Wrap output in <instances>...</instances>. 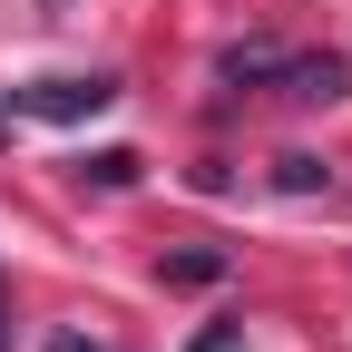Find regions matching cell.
<instances>
[{"instance_id": "7a4b0ae2", "label": "cell", "mask_w": 352, "mask_h": 352, "mask_svg": "<svg viewBox=\"0 0 352 352\" xmlns=\"http://www.w3.org/2000/svg\"><path fill=\"white\" fill-rule=\"evenodd\" d=\"M342 88H352L342 50H284V69H274V98H294V108H333Z\"/></svg>"}, {"instance_id": "277c9868", "label": "cell", "mask_w": 352, "mask_h": 352, "mask_svg": "<svg viewBox=\"0 0 352 352\" xmlns=\"http://www.w3.org/2000/svg\"><path fill=\"white\" fill-rule=\"evenodd\" d=\"M274 186H284V196H333V166L294 147V157H274Z\"/></svg>"}, {"instance_id": "3957f363", "label": "cell", "mask_w": 352, "mask_h": 352, "mask_svg": "<svg viewBox=\"0 0 352 352\" xmlns=\"http://www.w3.org/2000/svg\"><path fill=\"white\" fill-rule=\"evenodd\" d=\"M157 274L166 284H226V245H186V254H166Z\"/></svg>"}, {"instance_id": "52a82bcc", "label": "cell", "mask_w": 352, "mask_h": 352, "mask_svg": "<svg viewBox=\"0 0 352 352\" xmlns=\"http://www.w3.org/2000/svg\"><path fill=\"white\" fill-rule=\"evenodd\" d=\"M50 352H118L108 333H50Z\"/></svg>"}, {"instance_id": "8992f818", "label": "cell", "mask_w": 352, "mask_h": 352, "mask_svg": "<svg viewBox=\"0 0 352 352\" xmlns=\"http://www.w3.org/2000/svg\"><path fill=\"white\" fill-rule=\"evenodd\" d=\"M186 352H245V323H206V333H196Z\"/></svg>"}, {"instance_id": "6da1fadb", "label": "cell", "mask_w": 352, "mask_h": 352, "mask_svg": "<svg viewBox=\"0 0 352 352\" xmlns=\"http://www.w3.org/2000/svg\"><path fill=\"white\" fill-rule=\"evenodd\" d=\"M98 108H118V78H108V69H88V78H30V88H20V118H50V127L98 118Z\"/></svg>"}, {"instance_id": "ba28073f", "label": "cell", "mask_w": 352, "mask_h": 352, "mask_svg": "<svg viewBox=\"0 0 352 352\" xmlns=\"http://www.w3.org/2000/svg\"><path fill=\"white\" fill-rule=\"evenodd\" d=\"M0 352H10V284H0Z\"/></svg>"}, {"instance_id": "5b68a950", "label": "cell", "mask_w": 352, "mask_h": 352, "mask_svg": "<svg viewBox=\"0 0 352 352\" xmlns=\"http://www.w3.org/2000/svg\"><path fill=\"white\" fill-rule=\"evenodd\" d=\"M78 176H98V186H127V176H138V147H98V157H78Z\"/></svg>"}]
</instances>
